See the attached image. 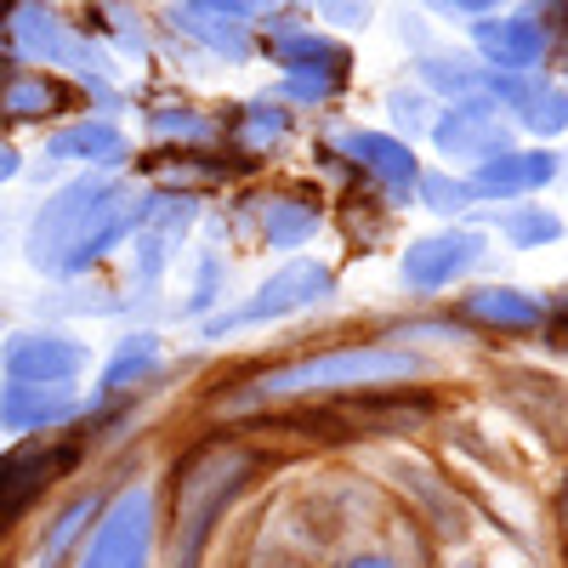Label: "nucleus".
<instances>
[{
  "label": "nucleus",
  "mask_w": 568,
  "mask_h": 568,
  "mask_svg": "<svg viewBox=\"0 0 568 568\" xmlns=\"http://www.w3.org/2000/svg\"><path fill=\"white\" fill-rule=\"evenodd\" d=\"M347 568H393V562H387V557H353Z\"/></svg>",
  "instance_id": "473e14b6"
},
{
  "label": "nucleus",
  "mask_w": 568,
  "mask_h": 568,
  "mask_svg": "<svg viewBox=\"0 0 568 568\" xmlns=\"http://www.w3.org/2000/svg\"><path fill=\"white\" fill-rule=\"evenodd\" d=\"M18 165H23V160H18V149H12V142H0V182H12V176H18Z\"/></svg>",
  "instance_id": "2f4dec72"
},
{
  "label": "nucleus",
  "mask_w": 568,
  "mask_h": 568,
  "mask_svg": "<svg viewBox=\"0 0 568 568\" xmlns=\"http://www.w3.org/2000/svg\"><path fill=\"white\" fill-rule=\"evenodd\" d=\"M216 284H222V267L205 262V267H200V284H194V296H187V313H200L205 302H216Z\"/></svg>",
  "instance_id": "c756f323"
},
{
  "label": "nucleus",
  "mask_w": 568,
  "mask_h": 568,
  "mask_svg": "<svg viewBox=\"0 0 568 568\" xmlns=\"http://www.w3.org/2000/svg\"><path fill=\"white\" fill-rule=\"evenodd\" d=\"M80 369H85V347L74 336H58V329H23V336L7 342V382L69 387Z\"/></svg>",
  "instance_id": "9b49d317"
},
{
  "label": "nucleus",
  "mask_w": 568,
  "mask_h": 568,
  "mask_svg": "<svg viewBox=\"0 0 568 568\" xmlns=\"http://www.w3.org/2000/svg\"><path fill=\"white\" fill-rule=\"evenodd\" d=\"M227 18H251V7H171V23L182 34H194L200 45H211L216 58L240 63L251 52V40H245L240 23H227Z\"/></svg>",
  "instance_id": "6ab92c4d"
},
{
  "label": "nucleus",
  "mask_w": 568,
  "mask_h": 568,
  "mask_svg": "<svg viewBox=\"0 0 568 568\" xmlns=\"http://www.w3.org/2000/svg\"><path fill=\"white\" fill-rule=\"evenodd\" d=\"M478 52L495 74H535L546 58V34L535 18H489L478 23Z\"/></svg>",
  "instance_id": "2eb2a0df"
},
{
  "label": "nucleus",
  "mask_w": 568,
  "mask_h": 568,
  "mask_svg": "<svg viewBox=\"0 0 568 568\" xmlns=\"http://www.w3.org/2000/svg\"><path fill=\"white\" fill-rule=\"evenodd\" d=\"M273 58L291 69V80H284V91H291L296 103H329L336 91L347 85L353 63L336 40H324V34H307V29H284L273 40Z\"/></svg>",
  "instance_id": "423d86ee"
},
{
  "label": "nucleus",
  "mask_w": 568,
  "mask_h": 568,
  "mask_svg": "<svg viewBox=\"0 0 568 568\" xmlns=\"http://www.w3.org/2000/svg\"><path fill=\"white\" fill-rule=\"evenodd\" d=\"M80 415V393L74 387H23V382H7L0 387V426L7 433H52V426L74 420Z\"/></svg>",
  "instance_id": "ddd939ff"
},
{
  "label": "nucleus",
  "mask_w": 568,
  "mask_h": 568,
  "mask_svg": "<svg viewBox=\"0 0 568 568\" xmlns=\"http://www.w3.org/2000/svg\"><path fill=\"white\" fill-rule=\"evenodd\" d=\"M284 131H291V114L273 109V103H251L240 114V142H245V149H256V154H267Z\"/></svg>",
  "instance_id": "bb28decb"
},
{
  "label": "nucleus",
  "mask_w": 568,
  "mask_h": 568,
  "mask_svg": "<svg viewBox=\"0 0 568 568\" xmlns=\"http://www.w3.org/2000/svg\"><path fill=\"white\" fill-rule=\"evenodd\" d=\"M557 517H562V535H568V478H562V500H557Z\"/></svg>",
  "instance_id": "72a5a7b5"
},
{
  "label": "nucleus",
  "mask_w": 568,
  "mask_h": 568,
  "mask_svg": "<svg viewBox=\"0 0 568 568\" xmlns=\"http://www.w3.org/2000/svg\"><path fill=\"white\" fill-rule=\"evenodd\" d=\"M500 227H506V240L511 245H551V240H562V222L551 216V211H540V205H529V211H506L500 216Z\"/></svg>",
  "instance_id": "a878e982"
},
{
  "label": "nucleus",
  "mask_w": 568,
  "mask_h": 568,
  "mask_svg": "<svg viewBox=\"0 0 568 568\" xmlns=\"http://www.w3.org/2000/svg\"><path fill=\"white\" fill-rule=\"evenodd\" d=\"M74 103V91L58 80V74H40V69H0V120H18V125H34V120H52Z\"/></svg>",
  "instance_id": "4468645a"
},
{
  "label": "nucleus",
  "mask_w": 568,
  "mask_h": 568,
  "mask_svg": "<svg viewBox=\"0 0 568 568\" xmlns=\"http://www.w3.org/2000/svg\"><path fill=\"white\" fill-rule=\"evenodd\" d=\"M489 98L500 109H511L517 120H524L529 131L540 136H557L568 131V91L540 80V74H489Z\"/></svg>",
  "instance_id": "f8f14e48"
},
{
  "label": "nucleus",
  "mask_w": 568,
  "mask_h": 568,
  "mask_svg": "<svg viewBox=\"0 0 568 568\" xmlns=\"http://www.w3.org/2000/svg\"><path fill=\"white\" fill-rule=\"evenodd\" d=\"M74 460H80L74 444H45V438H29L12 455H0V529H7L52 478H63Z\"/></svg>",
  "instance_id": "9d476101"
},
{
  "label": "nucleus",
  "mask_w": 568,
  "mask_h": 568,
  "mask_svg": "<svg viewBox=\"0 0 568 568\" xmlns=\"http://www.w3.org/2000/svg\"><path fill=\"white\" fill-rule=\"evenodd\" d=\"M484 233L471 227H449V233H426V240H415L398 262V278L409 284V291H444V284L466 278L471 267L484 262Z\"/></svg>",
  "instance_id": "1a4fd4ad"
},
{
  "label": "nucleus",
  "mask_w": 568,
  "mask_h": 568,
  "mask_svg": "<svg viewBox=\"0 0 568 568\" xmlns=\"http://www.w3.org/2000/svg\"><path fill=\"white\" fill-rule=\"evenodd\" d=\"M154 551V489H125L103 506V524L91 529L80 568H149Z\"/></svg>",
  "instance_id": "20e7f679"
},
{
  "label": "nucleus",
  "mask_w": 568,
  "mask_h": 568,
  "mask_svg": "<svg viewBox=\"0 0 568 568\" xmlns=\"http://www.w3.org/2000/svg\"><path fill=\"white\" fill-rule=\"evenodd\" d=\"M154 200L131 194V187L109 182V176H74L45 200L29 222V262L52 278H74L91 262H103L125 233H136L149 222Z\"/></svg>",
  "instance_id": "f257e3e1"
},
{
  "label": "nucleus",
  "mask_w": 568,
  "mask_h": 568,
  "mask_svg": "<svg viewBox=\"0 0 568 568\" xmlns=\"http://www.w3.org/2000/svg\"><path fill=\"white\" fill-rule=\"evenodd\" d=\"M245 471H251L245 449H211L182 471V484H176V551H182V562H194L200 540L222 517L227 495L245 484Z\"/></svg>",
  "instance_id": "7ed1b4c3"
},
{
  "label": "nucleus",
  "mask_w": 568,
  "mask_h": 568,
  "mask_svg": "<svg viewBox=\"0 0 568 568\" xmlns=\"http://www.w3.org/2000/svg\"><path fill=\"white\" fill-rule=\"evenodd\" d=\"M500 114H506V109L489 98V91H478V98L455 103V109L438 114V125H433L438 154H449V160H478V165L500 160V154H506V142H511V131H506Z\"/></svg>",
  "instance_id": "6e6552de"
},
{
  "label": "nucleus",
  "mask_w": 568,
  "mask_h": 568,
  "mask_svg": "<svg viewBox=\"0 0 568 568\" xmlns=\"http://www.w3.org/2000/svg\"><path fill=\"white\" fill-rule=\"evenodd\" d=\"M557 176V154L535 149V154H500L489 165L471 171V194H484V200H511V194H529V187H546Z\"/></svg>",
  "instance_id": "a211bd4d"
},
{
  "label": "nucleus",
  "mask_w": 568,
  "mask_h": 568,
  "mask_svg": "<svg viewBox=\"0 0 568 568\" xmlns=\"http://www.w3.org/2000/svg\"><path fill=\"white\" fill-rule=\"evenodd\" d=\"M393 114L404 120V125H420L426 114H420V98H415V91H393Z\"/></svg>",
  "instance_id": "7c9ffc66"
},
{
  "label": "nucleus",
  "mask_w": 568,
  "mask_h": 568,
  "mask_svg": "<svg viewBox=\"0 0 568 568\" xmlns=\"http://www.w3.org/2000/svg\"><path fill=\"white\" fill-rule=\"evenodd\" d=\"M154 364H160V336H125V342L114 347L109 369H103V398H114V393L136 387Z\"/></svg>",
  "instance_id": "b1692460"
},
{
  "label": "nucleus",
  "mask_w": 568,
  "mask_h": 568,
  "mask_svg": "<svg viewBox=\"0 0 568 568\" xmlns=\"http://www.w3.org/2000/svg\"><path fill=\"white\" fill-rule=\"evenodd\" d=\"M313 227H318V211L307 200H267L262 211V240L273 251H296L302 240H313Z\"/></svg>",
  "instance_id": "5701e85b"
},
{
  "label": "nucleus",
  "mask_w": 568,
  "mask_h": 568,
  "mask_svg": "<svg viewBox=\"0 0 568 568\" xmlns=\"http://www.w3.org/2000/svg\"><path fill=\"white\" fill-rule=\"evenodd\" d=\"M420 369L415 353L393 347V342H358V347H336V353H313V358H296L284 369H267L256 382L227 398L233 404H262V398H302V393H336V387H387V382H409Z\"/></svg>",
  "instance_id": "f03ea898"
},
{
  "label": "nucleus",
  "mask_w": 568,
  "mask_h": 568,
  "mask_svg": "<svg viewBox=\"0 0 568 568\" xmlns=\"http://www.w3.org/2000/svg\"><path fill=\"white\" fill-rule=\"evenodd\" d=\"M194 222V200H154L149 222H142V240H136V278L154 284L165 273V262L182 245V227Z\"/></svg>",
  "instance_id": "f3484780"
},
{
  "label": "nucleus",
  "mask_w": 568,
  "mask_h": 568,
  "mask_svg": "<svg viewBox=\"0 0 568 568\" xmlns=\"http://www.w3.org/2000/svg\"><path fill=\"white\" fill-rule=\"evenodd\" d=\"M149 131L154 136H211V120H200L194 109H160L149 114Z\"/></svg>",
  "instance_id": "c85d7f7f"
},
{
  "label": "nucleus",
  "mask_w": 568,
  "mask_h": 568,
  "mask_svg": "<svg viewBox=\"0 0 568 568\" xmlns=\"http://www.w3.org/2000/svg\"><path fill=\"white\" fill-rule=\"evenodd\" d=\"M420 80L433 91H444V98L466 103L489 85V69L478 58H466V52H433V58H420Z\"/></svg>",
  "instance_id": "4be33fe9"
},
{
  "label": "nucleus",
  "mask_w": 568,
  "mask_h": 568,
  "mask_svg": "<svg viewBox=\"0 0 568 568\" xmlns=\"http://www.w3.org/2000/svg\"><path fill=\"white\" fill-rule=\"evenodd\" d=\"M420 200L449 216V211H466L478 194H471V182H455V176H438V171H433V176H420Z\"/></svg>",
  "instance_id": "cd10ccee"
},
{
  "label": "nucleus",
  "mask_w": 568,
  "mask_h": 568,
  "mask_svg": "<svg viewBox=\"0 0 568 568\" xmlns=\"http://www.w3.org/2000/svg\"><path fill=\"white\" fill-rule=\"evenodd\" d=\"M45 154H52V160H85V165L109 171V165H120L131 154V142L109 120H80V125H69V131H58L52 142H45Z\"/></svg>",
  "instance_id": "aec40b11"
},
{
  "label": "nucleus",
  "mask_w": 568,
  "mask_h": 568,
  "mask_svg": "<svg viewBox=\"0 0 568 568\" xmlns=\"http://www.w3.org/2000/svg\"><path fill=\"white\" fill-rule=\"evenodd\" d=\"M329 291H336V273H329V267H318V262H291V267H278L251 302H240L233 313L211 318V324H205V342H211V336H227V329H245V324H267V318H284V313H302V307L324 302Z\"/></svg>",
  "instance_id": "39448f33"
},
{
  "label": "nucleus",
  "mask_w": 568,
  "mask_h": 568,
  "mask_svg": "<svg viewBox=\"0 0 568 568\" xmlns=\"http://www.w3.org/2000/svg\"><path fill=\"white\" fill-rule=\"evenodd\" d=\"M7 40L18 45L23 58L74 69L80 80H91V74H103V69H109V63H103L74 29L58 18V12H45V7H12V12H7Z\"/></svg>",
  "instance_id": "0eeeda50"
},
{
  "label": "nucleus",
  "mask_w": 568,
  "mask_h": 568,
  "mask_svg": "<svg viewBox=\"0 0 568 568\" xmlns=\"http://www.w3.org/2000/svg\"><path fill=\"white\" fill-rule=\"evenodd\" d=\"M460 568H478V562H460Z\"/></svg>",
  "instance_id": "f704fd0d"
},
{
  "label": "nucleus",
  "mask_w": 568,
  "mask_h": 568,
  "mask_svg": "<svg viewBox=\"0 0 568 568\" xmlns=\"http://www.w3.org/2000/svg\"><path fill=\"white\" fill-rule=\"evenodd\" d=\"M342 154L347 160H358L375 182L387 187V194L404 205L409 194H415V154L404 149V142H393V136H382V131H342Z\"/></svg>",
  "instance_id": "dca6fc26"
},
{
  "label": "nucleus",
  "mask_w": 568,
  "mask_h": 568,
  "mask_svg": "<svg viewBox=\"0 0 568 568\" xmlns=\"http://www.w3.org/2000/svg\"><path fill=\"white\" fill-rule=\"evenodd\" d=\"M466 318L495 324V329H529V324H540V296L511 291V284H489V291L466 296Z\"/></svg>",
  "instance_id": "412c9836"
},
{
  "label": "nucleus",
  "mask_w": 568,
  "mask_h": 568,
  "mask_svg": "<svg viewBox=\"0 0 568 568\" xmlns=\"http://www.w3.org/2000/svg\"><path fill=\"white\" fill-rule=\"evenodd\" d=\"M103 506L98 500H91V495H80L63 517H58V524H52V535H45V546H40V568H63V557L74 551V540L85 535V524H91V517H98Z\"/></svg>",
  "instance_id": "393cba45"
}]
</instances>
